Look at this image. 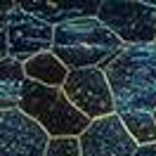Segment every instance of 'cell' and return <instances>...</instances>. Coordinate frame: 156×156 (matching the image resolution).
<instances>
[{
	"mask_svg": "<svg viewBox=\"0 0 156 156\" xmlns=\"http://www.w3.org/2000/svg\"><path fill=\"white\" fill-rule=\"evenodd\" d=\"M114 114L156 109V45H123L102 66Z\"/></svg>",
	"mask_w": 156,
	"mask_h": 156,
	"instance_id": "6da1fadb",
	"label": "cell"
},
{
	"mask_svg": "<svg viewBox=\"0 0 156 156\" xmlns=\"http://www.w3.org/2000/svg\"><path fill=\"white\" fill-rule=\"evenodd\" d=\"M123 48V43L111 31L99 24L97 17L64 21L52 29L50 52L69 69H102L109 59Z\"/></svg>",
	"mask_w": 156,
	"mask_h": 156,
	"instance_id": "7a4b0ae2",
	"label": "cell"
},
{
	"mask_svg": "<svg viewBox=\"0 0 156 156\" xmlns=\"http://www.w3.org/2000/svg\"><path fill=\"white\" fill-rule=\"evenodd\" d=\"M17 109L29 116L48 137H78L90 126V118H85L69 102L62 88H48L29 78L21 85Z\"/></svg>",
	"mask_w": 156,
	"mask_h": 156,
	"instance_id": "3957f363",
	"label": "cell"
},
{
	"mask_svg": "<svg viewBox=\"0 0 156 156\" xmlns=\"http://www.w3.org/2000/svg\"><path fill=\"white\" fill-rule=\"evenodd\" d=\"M95 17L123 45H154L156 40V0H102Z\"/></svg>",
	"mask_w": 156,
	"mask_h": 156,
	"instance_id": "277c9868",
	"label": "cell"
},
{
	"mask_svg": "<svg viewBox=\"0 0 156 156\" xmlns=\"http://www.w3.org/2000/svg\"><path fill=\"white\" fill-rule=\"evenodd\" d=\"M62 92L90 121H97V118L114 114V99H111V92H109L104 71L97 66L69 71L66 80L62 85Z\"/></svg>",
	"mask_w": 156,
	"mask_h": 156,
	"instance_id": "5b68a950",
	"label": "cell"
},
{
	"mask_svg": "<svg viewBox=\"0 0 156 156\" xmlns=\"http://www.w3.org/2000/svg\"><path fill=\"white\" fill-rule=\"evenodd\" d=\"M5 36H7V57L19 64L36 55L50 52L52 48V26L19 10V5L5 14Z\"/></svg>",
	"mask_w": 156,
	"mask_h": 156,
	"instance_id": "8992f818",
	"label": "cell"
},
{
	"mask_svg": "<svg viewBox=\"0 0 156 156\" xmlns=\"http://www.w3.org/2000/svg\"><path fill=\"white\" fill-rule=\"evenodd\" d=\"M78 147L80 156H133L137 149L116 114L90 121V126L78 135Z\"/></svg>",
	"mask_w": 156,
	"mask_h": 156,
	"instance_id": "52a82bcc",
	"label": "cell"
},
{
	"mask_svg": "<svg viewBox=\"0 0 156 156\" xmlns=\"http://www.w3.org/2000/svg\"><path fill=\"white\" fill-rule=\"evenodd\" d=\"M48 140L19 109L0 111V156H43Z\"/></svg>",
	"mask_w": 156,
	"mask_h": 156,
	"instance_id": "ba28073f",
	"label": "cell"
},
{
	"mask_svg": "<svg viewBox=\"0 0 156 156\" xmlns=\"http://www.w3.org/2000/svg\"><path fill=\"white\" fill-rule=\"evenodd\" d=\"M19 10L29 12L31 17L50 24L52 29L71 19L95 17L99 10V0H36V2H17Z\"/></svg>",
	"mask_w": 156,
	"mask_h": 156,
	"instance_id": "9c48e42d",
	"label": "cell"
},
{
	"mask_svg": "<svg viewBox=\"0 0 156 156\" xmlns=\"http://www.w3.org/2000/svg\"><path fill=\"white\" fill-rule=\"evenodd\" d=\"M21 66H24V76L29 80L40 83V85H48V88H62L64 80H66V73H69V69L52 52L36 55L29 62H24Z\"/></svg>",
	"mask_w": 156,
	"mask_h": 156,
	"instance_id": "30bf717a",
	"label": "cell"
},
{
	"mask_svg": "<svg viewBox=\"0 0 156 156\" xmlns=\"http://www.w3.org/2000/svg\"><path fill=\"white\" fill-rule=\"evenodd\" d=\"M24 80H26L24 66L17 59H12V57L0 59V111L17 109Z\"/></svg>",
	"mask_w": 156,
	"mask_h": 156,
	"instance_id": "8fae6325",
	"label": "cell"
},
{
	"mask_svg": "<svg viewBox=\"0 0 156 156\" xmlns=\"http://www.w3.org/2000/svg\"><path fill=\"white\" fill-rule=\"evenodd\" d=\"M118 118H121L123 128L128 130V135L133 137V142H135L137 147L156 142V123H154V116H151V114H144V111H128V114H121Z\"/></svg>",
	"mask_w": 156,
	"mask_h": 156,
	"instance_id": "7c38bea8",
	"label": "cell"
},
{
	"mask_svg": "<svg viewBox=\"0 0 156 156\" xmlns=\"http://www.w3.org/2000/svg\"><path fill=\"white\" fill-rule=\"evenodd\" d=\"M43 156H80L78 137H50Z\"/></svg>",
	"mask_w": 156,
	"mask_h": 156,
	"instance_id": "4fadbf2b",
	"label": "cell"
},
{
	"mask_svg": "<svg viewBox=\"0 0 156 156\" xmlns=\"http://www.w3.org/2000/svg\"><path fill=\"white\" fill-rule=\"evenodd\" d=\"M7 57V36H5V14L0 12V59Z\"/></svg>",
	"mask_w": 156,
	"mask_h": 156,
	"instance_id": "5bb4252c",
	"label": "cell"
},
{
	"mask_svg": "<svg viewBox=\"0 0 156 156\" xmlns=\"http://www.w3.org/2000/svg\"><path fill=\"white\" fill-rule=\"evenodd\" d=\"M133 156H156V142H151V144H142L135 149V154Z\"/></svg>",
	"mask_w": 156,
	"mask_h": 156,
	"instance_id": "9a60e30c",
	"label": "cell"
},
{
	"mask_svg": "<svg viewBox=\"0 0 156 156\" xmlns=\"http://www.w3.org/2000/svg\"><path fill=\"white\" fill-rule=\"evenodd\" d=\"M151 116H154V123H156V109H154V114H151Z\"/></svg>",
	"mask_w": 156,
	"mask_h": 156,
	"instance_id": "2e32d148",
	"label": "cell"
},
{
	"mask_svg": "<svg viewBox=\"0 0 156 156\" xmlns=\"http://www.w3.org/2000/svg\"><path fill=\"white\" fill-rule=\"evenodd\" d=\"M154 45H156V40H154Z\"/></svg>",
	"mask_w": 156,
	"mask_h": 156,
	"instance_id": "e0dca14e",
	"label": "cell"
}]
</instances>
